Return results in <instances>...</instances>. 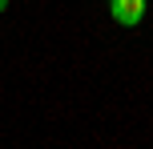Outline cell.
<instances>
[{"mask_svg": "<svg viewBox=\"0 0 153 149\" xmlns=\"http://www.w3.org/2000/svg\"><path fill=\"white\" fill-rule=\"evenodd\" d=\"M4 8H8V0H0V12H4Z\"/></svg>", "mask_w": 153, "mask_h": 149, "instance_id": "2", "label": "cell"}, {"mask_svg": "<svg viewBox=\"0 0 153 149\" xmlns=\"http://www.w3.org/2000/svg\"><path fill=\"white\" fill-rule=\"evenodd\" d=\"M109 16H113L121 28H133V24H141V16H145V0H109Z\"/></svg>", "mask_w": 153, "mask_h": 149, "instance_id": "1", "label": "cell"}]
</instances>
